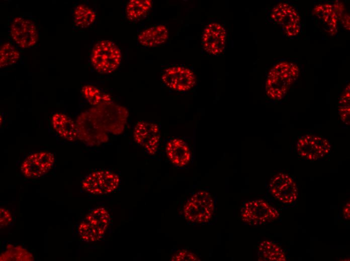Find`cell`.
I'll use <instances>...</instances> for the list:
<instances>
[{
  "mask_svg": "<svg viewBox=\"0 0 350 261\" xmlns=\"http://www.w3.org/2000/svg\"><path fill=\"white\" fill-rule=\"evenodd\" d=\"M166 153L170 162L179 167L186 166L191 160L189 146L183 140L174 138L168 142Z\"/></svg>",
  "mask_w": 350,
  "mask_h": 261,
  "instance_id": "obj_13",
  "label": "cell"
},
{
  "mask_svg": "<svg viewBox=\"0 0 350 261\" xmlns=\"http://www.w3.org/2000/svg\"><path fill=\"white\" fill-rule=\"evenodd\" d=\"M172 261H199L200 258L197 255L188 250L183 249L179 251L170 258Z\"/></svg>",
  "mask_w": 350,
  "mask_h": 261,
  "instance_id": "obj_24",
  "label": "cell"
},
{
  "mask_svg": "<svg viewBox=\"0 0 350 261\" xmlns=\"http://www.w3.org/2000/svg\"><path fill=\"white\" fill-rule=\"evenodd\" d=\"M10 32L14 41L23 48L33 46L38 40L35 25L30 20L21 17H16L13 20Z\"/></svg>",
  "mask_w": 350,
  "mask_h": 261,
  "instance_id": "obj_12",
  "label": "cell"
},
{
  "mask_svg": "<svg viewBox=\"0 0 350 261\" xmlns=\"http://www.w3.org/2000/svg\"><path fill=\"white\" fill-rule=\"evenodd\" d=\"M214 202L211 195L200 191L193 195L184 206V215L189 221L203 223L212 218L214 211Z\"/></svg>",
  "mask_w": 350,
  "mask_h": 261,
  "instance_id": "obj_5",
  "label": "cell"
},
{
  "mask_svg": "<svg viewBox=\"0 0 350 261\" xmlns=\"http://www.w3.org/2000/svg\"><path fill=\"white\" fill-rule=\"evenodd\" d=\"M342 19V23L344 27L349 28V17L347 15H345L343 17H341Z\"/></svg>",
  "mask_w": 350,
  "mask_h": 261,
  "instance_id": "obj_27",
  "label": "cell"
},
{
  "mask_svg": "<svg viewBox=\"0 0 350 261\" xmlns=\"http://www.w3.org/2000/svg\"><path fill=\"white\" fill-rule=\"evenodd\" d=\"M168 37L167 28L164 25H158L142 31L138 36V41L142 46L151 47L164 43Z\"/></svg>",
  "mask_w": 350,
  "mask_h": 261,
  "instance_id": "obj_15",
  "label": "cell"
},
{
  "mask_svg": "<svg viewBox=\"0 0 350 261\" xmlns=\"http://www.w3.org/2000/svg\"><path fill=\"white\" fill-rule=\"evenodd\" d=\"M110 221V214L105 208H95L90 211L79 224V235L86 242L98 241L104 236Z\"/></svg>",
  "mask_w": 350,
  "mask_h": 261,
  "instance_id": "obj_4",
  "label": "cell"
},
{
  "mask_svg": "<svg viewBox=\"0 0 350 261\" xmlns=\"http://www.w3.org/2000/svg\"><path fill=\"white\" fill-rule=\"evenodd\" d=\"M152 7L150 0H131L126 7L127 19L132 22H137L146 17Z\"/></svg>",
  "mask_w": 350,
  "mask_h": 261,
  "instance_id": "obj_18",
  "label": "cell"
},
{
  "mask_svg": "<svg viewBox=\"0 0 350 261\" xmlns=\"http://www.w3.org/2000/svg\"><path fill=\"white\" fill-rule=\"evenodd\" d=\"M1 260H32V255L20 246H7V249L1 254Z\"/></svg>",
  "mask_w": 350,
  "mask_h": 261,
  "instance_id": "obj_22",
  "label": "cell"
},
{
  "mask_svg": "<svg viewBox=\"0 0 350 261\" xmlns=\"http://www.w3.org/2000/svg\"><path fill=\"white\" fill-rule=\"evenodd\" d=\"M349 203H347L342 209V214L346 220L349 219Z\"/></svg>",
  "mask_w": 350,
  "mask_h": 261,
  "instance_id": "obj_26",
  "label": "cell"
},
{
  "mask_svg": "<svg viewBox=\"0 0 350 261\" xmlns=\"http://www.w3.org/2000/svg\"><path fill=\"white\" fill-rule=\"evenodd\" d=\"M161 80L166 87L179 92L191 90L197 81L194 73L190 68L182 66L165 68L162 73Z\"/></svg>",
  "mask_w": 350,
  "mask_h": 261,
  "instance_id": "obj_8",
  "label": "cell"
},
{
  "mask_svg": "<svg viewBox=\"0 0 350 261\" xmlns=\"http://www.w3.org/2000/svg\"><path fill=\"white\" fill-rule=\"evenodd\" d=\"M12 220L11 213L9 210L4 208H0V225L1 228L7 226Z\"/></svg>",
  "mask_w": 350,
  "mask_h": 261,
  "instance_id": "obj_25",
  "label": "cell"
},
{
  "mask_svg": "<svg viewBox=\"0 0 350 261\" xmlns=\"http://www.w3.org/2000/svg\"><path fill=\"white\" fill-rule=\"evenodd\" d=\"M270 18L274 22L283 24L284 27L299 24L300 18L295 9L286 3H281L275 7L270 14Z\"/></svg>",
  "mask_w": 350,
  "mask_h": 261,
  "instance_id": "obj_17",
  "label": "cell"
},
{
  "mask_svg": "<svg viewBox=\"0 0 350 261\" xmlns=\"http://www.w3.org/2000/svg\"><path fill=\"white\" fill-rule=\"evenodd\" d=\"M120 178L115 173L107 170L94 171L82 181V188L94 195H105L115 191L120 184Z\"/></svg>",
  "mask_w": 350,
  "mask_h": 261,
  "instance_id": "obj_6",
  "label": "cell"
},
{
  "mask_svg": "<svg viewBox=\"0 0 350 261\" xmlns=\"http://www.w3.org/2000/svg\"><path fill=\"white\" fill-rule=\"evenodd\" d=\"M317 140L321 141L322 140V138L319 137H317Z\"/></svg>",
  "mask_w": 350,
  "mask_h": 261,
  "instance_id": "obj_28",
  "label": "cell"
},
{
  "mask_svg": "<svg viewBox=\"0 0 350 261\" xmlns=\"http://www.w3.org/2000/svg\"><path fill=\"white\" fill-rule=\"evenodd\" d=\"M243 221L253 225H261L277 219L278 210L262 199H257L245 203L241 209Z\"/></svg>",
  "mask_w": 350,
  "mask_h": 261,
  "instance_id": "obj_7",
  "label": "cell"
},
{
  "mask_svg": "<svg viewBox=\"0 0 350 261\" xmlns=\"http://www.w3.org/2000/svg\"><path fill=\"white\" fill-rule=\"evenodd\" d=\"M81 91L85 99L93 105L96 106L111 102L109 95L94 86L85 85L82 87Z\"/></svg>",
  "mask_w": 350,
  "mask_h": 261,
  "instance_id": "obj_20",
  "label": "cell"
},
{
  "mask_svg": "<svg viewBox=\"0 0 350 261\" xmlns=\"http://www.w3.org/2000/svg\"><path fill=\"white\" fill-rule=\"evenodd\" d=\"M90 109L108 133L118 135L123 132L128 116L126 108L110 102Z\"/></svg>",
  "mask_w": 350,
  "mask_h": 261,
  "instance_id": "obj_2",
  "label": "cell"
},
{
  "mask_svg": "<svg viewBox=\"0 0 350 261\" xmlns=\"http://www.w3.org/2000/svg\"><path fill=\"white\" fill-rule=\"evenodd\" d=\"M226 31L216 22L208 24L202 34L201 46L208 54L218 56L222 54L226 45Z\"/></svg>",
  "mask_w": 350,
  "mask_h": 261,
  "instance_id": "obj_10",
  "label": "cell"
},
{
  "mask_svg": "<svg viewBox=\"0 0 350 261\" xmlns=\"http://www.w3.org/2000/svg\"><path fill=\"white\" fill-rule=\"evenodd\" d=\"M121 58L120 50L116 44L109 40H102L94 47L91 62L98 72L109 74L117 69Z\"/></svg>",
  "mask_w": 350,
  "mask_h": 261,
  "instance_id": "obj_3",
  "label": "cell"
},
{
  "mask_svg": "<svg viewBox=\"0 0 350 261\" xmlns=\"http://www.w3.org/2000/svg\"><path fill=\"white\" fill-rule=\"evenodd\" d=\"M20 58V53L12 44H4L0 50V67L3 68L15 64Z\"/></svg>",
  "mask_w": 350,
  "mask_h": 261,
  "instance_id": "obj_23",
  "label": "cell"
},
{
  "mask_svg": "<svg viewBox=\"0 0 350 261\" xmlns=\"http://www.w3.org/2000/svg\"><path fill=\"white\" fill-rule=\"evenodd\" d=\"M258 253L261 260H285L284 251L276 243L265 240L260 242L258 246Z\"/></svg>",
  "mask_w": 350,
  "mask_h": 261,
  "instance_id": "obj_19",
  "label": "cell"
},
{
  "mask_svg": "<svg viewBox=\"0 0 350 261\" xmlns=\"http://www.w3.org/2000/svg\"><path fill=\"white\" fill-rule=\"evenodd\" d=\"M77 138L89 146H98L109 140L108 132L89 109L81 113L76 120Z\"/></svg>",
  "mask_w": 350,
  "mask_h": 261,
  "instance_id": "obj_1",
  "label": "cell"
},
{
  "mask_svg": "<svg viewBox=\"0 0 350 261\" xmlns=\"http://www.w3.org/2000/svg\"><path fill=\"white\" fill-rule=\"evenodd\" d=\"M96 13L91 9L84 5L78 6L74 13V22L75 25L81 28L91 26L95 21Z\"/></svg>",
  "mask_w": 350,
  "mask_h": 261,
  "instance_id": "obj_21",
  "label": "cell"
},
{
  "mask_svg": "<svg viewBox=\"0 0 350 261\" xmlns=\"http://www.w3.org/2000/svg\"><path fill=\"white\" fill-rule=\"evenodd\" d=\"M133 138L139 145L150 155L157 152L160 138L158 126L155 123L140 121L136 124L133 131Z\"/></svg>",
  "mask_w": 350,
  "mask_h": 261,
  "instance_id": "obj_11",
  "label": "cell"
},
{
  "mask_svg": "<svg viewBox=\"0 0 350 261\" xmlns=\"http://www.w3.org/2000/svg\"><path fill=\"white\" fill-rule=\"evenodd\" d=\"M283 183L280 185L271 183V192L280 202L287 204H292L297 199L296 184L290 177L286 178L285 176Z\"/></svg>",
  "mask_w": 350,
  "mask_h": 261,
  "instance_id": "obj_16",
  "label": "cell"
},
{
  "mask_svg": "<svg viewBox=\"0 0 350 261\" xmlns=\"http://www.w3.org/2000/svg\"><path fill=\"white\" fill-rule=\"evenodd\" d=\"M55 162L53 154L48 152H40L29 155L23 162L21 170L28 178L41 177L48 173Z\"/></svg>",
  "mask_w": 350,
  "mask_h": 261,
  "instance_id": "obj_9",
  "label": "cell"
},
{
  "mask_svg": "<svg viewBox=\"0 0 350 261\" xmlns=\"http://www.w3.org/2000/svg\"><path fill=\"white\" fill-rule=\"evenodd\" d=\"M51 122L54 129L62 138L70 142L78 139L76 123L66 115L56 113L52 117Z\"/></svg>",
  "mask_w": 350,
  "mask_h": 261,
  "instance_id": "obj_14",
  "label": "cell"
}]
</instances>
